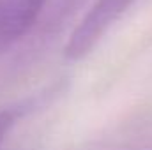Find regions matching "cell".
Masks as SVG:
<instances>
[{
  "label": "cell",
  "instance_id": "cell-1",
  "mask_svg": "<svg viewBox=\"0 0 152 150\" xmlns=\"http://www.w3.org/2000/svg\"><path fill=\"white\" fill-rule=\"evenodd\" d=\"M134 2L136 0H96L69 36L64 57L73 62L87 57Z\"/></svg>",
  "mask_w": 152,
  "mask_h": 150
},
{
  "label": "cell",
  "instance_id": "cell-2",
  "mask_svg": "<svg viewBox=\"0 0 152 150\" xmlns=\"http://www.w3.org/2000/svg\"><path fill=\"white\" fill-rule=\"evenodd\" d=\"M71 0H0V55Z\"/></svg>",
  "mask_w": 152,
  "mask_h": 150
},
{
  "label": "cell",
  "instance_id": "cell-3",
  "mask_svg": "<svg viewBox=\"0 0 152 150\" xmlns=\"http://www.w3.org/2000/svg\"><path fill=\"white\" fill-rule=\"evenodd\" d=\"M14 122H16V111H12V110H2L0 111V147L5 141Z\"/></svg>",
  "mask_w": 152,
  "mask_h": 150
}]
</instances>
